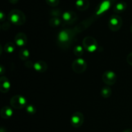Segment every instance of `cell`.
I'll list each match as a JSON object with an SVG mask.
<instances>
[{
    "mask_svg": "<svg viewBox=\"0 0 132 132\" xmlns=\"http://www.w3.org/2000/svg\"><path fill=\"white\" fill-rule=\"evenodd\" d=\"M75 34L72 30H63L59 32L57 36V43L59 46H68L73 40Z\"/></svg>",
    "mask_w": 132,
    "mask_h": 132,
    "instance_id": "obj_1",
    "label": "cell"
},
{
    "mask_svg": "<svg viewBox=\"0 0 132 132\" xmlns=\"http://www.w3.org/2000/svg\"><path fill=\"white\" fill-rule=\"evenodd\" d=\"M9 19L12 24L19 26L25 23L26 17L22 11L18 9H14L9 13Z\"/></svg>",
    "mask_w": 132,
    "mask_h": 132,
    "instance_id": "obj_2",
    "label": "cell"
},
{
    "mask_svg": "<svg viewBox=\"0 0 132 132\" xmlns=\"http://www.w3.org/2000/svg\"><path fill=\"white\" fill-rule=\"evenodd\" d=\"M116 1V0H103L97 7L94 18L95 17H99V15L106 12L108 9H110L112 5H113Z\"/></svg>",
    "mask_w": 132,
    "mask_h": 132,
    "instance_id": "obj_3",
    "label": "cell"
},
{
    "mask_svg": "<svg viewBox=\"0 0 132 132\" xmlns=\"http://www.w3.org/2000/svg\"><path fill=\"white\" fill-rule=\"evenodd\" d=\"M82 46L89 52H94L97 49L98 43L94 37L87 36L82 41Z\"/></svg>",
    "mask_w": 132,
    "mask_h": 132,
    "instance_id": "obj_4",
    "label": "cell"
},
{
    "mask_svg": "<svg viewBox=\"0 0 132 132\" xmlns=\"http://www.w3.org/2000/svg\"><path fill=\"white\" fill-rule=\"evenodd\" d=\"M122 24V20L118 15H112L108 20V27L112 31L119 30Z\"/></svg>",
    "mask_w": 132,
    "mask_h": 132,
    "instance_id": "obj_5",
    "label": "cell"
},
{
    "mask_svg": "<svg viewBox=\"0 0 132 132\" xmlns=\"http://www.w3.org/2000/svg\"><path fill=\"white\" fill-rule=\"evenodd\" d=\"M72 68L76 73H83L87 68V63L85 59L82 58H77L72 63Z\"/></svg>",
    "mask_w": 132,
    "mask_h": 132,
    "instance_id": "obj_6",
    "label": "cell"
},
{
    "mask_svg": "<svg viewBox=\"0 0 132 132\" xmlns=\"http://www.w3.org/2000/svg\"><path fill=\"white\" fill-rule=\"evenodd\" d=\"M10 104L15 109H21L24 108L27 104V99L21 95H17L12 97L10 101Z\"/></svg>",
    "mask_w": 132,
    "mask_h": 132,
    "instance_id": "obj_7",
    "label": "cell"
},
{
    "mask_svg": "<svg viewBox=\"0 0 132 132\" xmlns=\"http://www.w3.org/2000/svg\"><path fill=\"white\" fill-rule=\"evenodd\" d=\"M103 81L106 85H113L117 81V76L113 71H106L103 74Z\"/></svg>",
    "mask_w": 132,
    "mask_h": 132,
    "instance_id": "obj_8",
    "label": "cell"
},
{
    "mask_svg": "<svg viewBox=\"0 0 132 132\" xmlns=\"http://www.w3.org/2000/svg\"><path fill=\"white\" fill-rule=\"evenodd\" d=\"M84 116L82 113L79 112H76L71 117V124L74 128H79L83 124Z\"/></svg>",
    "mask_w": 132,
    "mask_h": 132,
    "instance_id": "obj_9",
    "label": "cell"
},
{
    "mask_svg": "<svg viewBox=\"0 0 132 132\" xmlns=\"http://www.w3.org/2000/svg\"><path fill=\"white\" fill-rule=\"evenodd\" d=\"M15 43L17 46L19 47H23L27 45V37L25 34L19 32L14 37Z\"/></svg>",
    "mask_w": 132,
    "mask_h": 132,
    "instance_id": "obj_10",
    "label": "cell"
},
{
    "mask_svg": "<svg viewBox=\"0 0 132 132\" xmlns=\"http://www.w3.org/2000/svg\"><path fill=\"white\" fill-rule=\"evenodd\" d=\"M62 19L66 23H72L77 19V15L74 12L67 11L62 14Z\"/></svg>",
    "mask_w": 132,
    "mask_h": 132,
    "instance_id": "obj_11",
    "label": "cell"
},
{
    "mask_svg": "<svg viewBox=\"0 0 132 132\" xmlns=\"http://www.w3.org/2000/svg\"><path fill=\"white\" fill-rule=\"evenodd\" d=\"M10 88V82L6 77H1L0 79V90L1 92L6 93Z\"/></svg>",
    "mask_w": 132,
    "mask_h": 132,
    "instance_id": "obj_12",
    "label": "cell"
},
{
    "mask_svg": "<svg viewBox=\"0 0 132 132\" xmlns=\"http://www.w3.org/2000/svg\"><path fill=\"white\" fill-rule=\"evenodd\" d=\"M34 68L36 71L38 72H45L47 70L48 66L46 62L43 61H38L34 63Z\"/></svg>",
    "mask_w": 132,
    "mask_h": 132,
    "instance_id": "obj_13",
    "label": "cell"
},
{
    "mask_svg": "<svg viewBox=\"0 0 132 132\" xmlns=\"http://www.w3.org/2000/svg\"><path fill=\"white\" fill-rule=\"evenodd\" d=\"M76 6L80 11H85L89 8L90 2L88 0H77L76 2Z\"/></svg>",
    "mask_w": 132,
    "mask_h": 132,
    "instance_id": "obj_14",
    "label": "cell"
},
{
    "mask_svg": "<svg viewBox=\"0 0 132 132\" xmlns=\"http://www.w3.org/2000/svg\"><path fill=\"white\" fill-rule=\"evenodd\" d=\"M126 8H127V5H126V3L124 2V1H121V2L116 3L113 6V10L116 13H122L124 11H125Z\"/></svg>",
    "mask_w": 132,
    "mask_h": 132,
    "instance_id": "obj_15",
    "label": "cell"
},
{
    "mask_svg": "<svg viewBox=\"0 0 132 132\" xmlns=\"http://www.w3.org/2000/svg\"><path fill=\"white\" fill-rule=\"evenodd\" d=\"M1 116L3 119H9L12 117L13 114V111L12 108L9 106H5L1 109Z\"/></svg>",
    "mask_w": 132,
    "mask_h": 132,
    "instance_id": "obj_16",
    "label": "cell"
},
{
    "mask_svg": "<svg viewBox=\"0 0 132 132\" xmlns=\"http://www.w3.org/2000/svg\"><path fill=\"white\" fill-rule=\"evenodd\" d=\"M101 94L103 97L108 98L110 97L111 94H112V90L108 86H104L102 88L101 91Z\"/></svg>",
    "mask_w": 132,
    "mask_h": 132,
    "instance_id": "obj_17",
    "label": "cell"
},
{
    "mask_svg": "<svg viewBox=\"0 0 132 132\" xmlns=\"http://www.w3.org/2000/svg\"><path fill=\"white\" fill-rule=\"evenodd\" d=\"M4 50L6 52L11 54V53L14 52V50H15V45H14L12 42H8L4 46Z\"/></svg>",
    "mask_w": 132,
    "mask_h": 132,
    "instance_id": "obj_18",
    "label": "cell"
},
{
    "mask_svg": "<svg viewBox=\"0 0 132 132\" xmlns=\"http://www.w3.org/2000/svg\"><path fill=\"white\" fill-rule=\"evenodd\" d=\"M19 56L23 61H26L30 56V52L28 49H22L19 52Z\"/></svg>",
    "mask_w": 132,
    "mask_h": 132,
    "instance_id": "obj_19",
    "label": "cell"
},
{
    "mask_svg": "<svg viewBox=\"0 0 132 132\" xmlns=\"http://www.w3.org/2000/svg\"><path fill=\"white\" fill-rule=\"evenodd\" d=\"M73 53L77 57L82 56L84 53L82 46L81 45H77V46H75L74 48H73Z\"/></svg>",
    "mask_w": 132,
    "mask_h": 132,
    "instance_id": "obj_20",
    "label": "cell"
},
{
    "mask_svg": "<svg viewBox=\"0 0 132 132\" xmlns=\"http://www.w3.org/2000/svg\"><path fill=\"white\" fill-rule=\"evenodd\" d=\"M49 23H50V25L51 27H57L60 25L61 23V21L58 18H53L50 19Z\"/></svg>",
    "mask_w": 132,
    "mask_h": 132,
    "instance_id": "obj_21",
    "label": "cell"
},
{
    "mask_svg": "<svg viewBox=\"0 0 132 132\" xmlns=\"http://www.w3.org/2000/svg\"><path fill=\"white\" fill-rule=\"evenodd\" d=\"M25 108H26V111H27V113L31 115L35 114V113H36V111H37L36 107H35L34 105H32V104H30V105L27 106Z\"/></svg>",
    "mask_w": 132,
    "mask_h": 132,
    "instance_id": "obj_22",
    "label": "cell"
},
{
    "mask_svg": "<svg viewBox=\"0 0 132 132\" xmlns=\"http://www.w3.org/2000/svg\"><path fill=\"white\" fill-rule=\"evenodd\" d=\"M46 2L49 6L55 7L59 5V0H46Z\"/></svg>",
    "mask_w": 132,
    "mask_h": 132,
    "instance_id": "obj_23",
    "label": "cell"
},
{
    "mask_svg": "<svg viewBox=\"0 0 132 132\" xmlns=\"http://www.w3.org/2000/svg\"><path fill=\"white\" fill-rule=\"evenodd\" d=\"M51 14L54 16V18H58L61 15V11L59 9H54L51 11Z\"/></svg>",
    "mask_w": 132,
    "mask_h": 132,
    "instance_id": "obj_24",
    "label": "cell"
},
{
    "mask_svg": "<svg viewBox=\"0 0 132 132\" xmlns=\"http://www.w3.org/2000/svg\"><path fill=\"white\" fill-rule=\"evenodd\" d=\"M126 61H127L128 63L130 65H132V52L128 54V55L127 56V58H126Z\"/></svg>",
    "mask_w": 132,
    "mask_h": 132,
    "instance_id": "obj_25",
    "label": "cell"
},
{
    "mask_svg": "<svg viewBox=\"0 0 132 132\" xmlns=\"http://www.w3.org/2000/svg\"><path fill=\"white\" fill-rule=\"evenodd\" d=\"M0 19H1V21H3L5 19V14L2 11L0 12Z\"/></svg>",
    "mask_w": 132,
    "mask_h": 132,
    "instance_id": "obj_26",
    "label": "cell"
},
{
    "mask_svg": "<svg viewBox=\"0 0 132 132\" xmlns=\"http://www.w3.org/2000/svg\"><path fill=\"white\" fill-rule=\"evenodd\" d=\"M9 2L11 3L15 4L18 2V1H19V0H9Z\"/></svg>",
    "mask_w": 132,
    "mask_h": 132,
    "instance_id": "obj_27",
    "label": "cell"
},
{
    "mask_svg": "<svg viewBox=\"0 0 132 132\" xmlns=\"http://www.w3.org/2000/svg\"><path fill=\"white\" fill-rule=\"evenodd\" d=\"M122 132H132V129H127V130H125Z\"/></svg>",
    "mask_w": 132,
    "mask_h": 132,
    "instance_id": "obj_28",
    "label": "cell"
},
{
    "mask_svg": "<svg viewBox=\"0 0 132 132\" xmlns=\"http://www.w3.org/2000/svg\"><path fill=\"white\" fill-rule=\"evenodd\" d=\"M130 31H131V32L132 33V24L131 25V27H130Z\"/></svg>",
    "mask_w": 132,
    "mask_h": 132,
    "instance_id": "obj_29",
    "label": "cell"
}]
</instances>
